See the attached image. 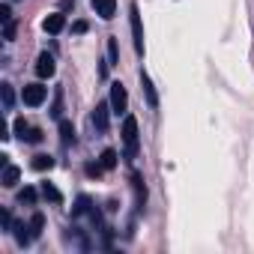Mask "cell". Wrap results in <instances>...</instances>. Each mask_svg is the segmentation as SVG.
<instances>
[{"label": "cell", "instance_id": "1", "mask_svg": "<svg viewBox=\"0 0 254 254\" xmlns=\"http://www.w3.org/2000/svg\"><path fill=\"white\" fill-rule=\"evenodd\" d=\"M123 144H126V159H135L138 150H141V141H138V120L129 114L123 120Z\"/></svg>", "mask_w": 254, "mask_h": 254}, {"label": "cell", "instance_id": "2", "mask_svg": "<svg viewBox=\"0 0 254 254\" xmlns=\"http://www.w3.org/2000/svg\"><path fill=\"white\" fill-rule=\"evenodd\" d=\"M129 21H132V36H135V51L144 54V24H141V9L135 3L129 6Z\"/></svg>", "mask_w": 254, "mask_h": 254}, {"label": "cell", "instance_id": "3", "mask_svg": "<svg viewBox=\"0 0 254 254\" xmlns=\"http://www.w3.org/2000/svg\"><path fill=\"white\" fill-rule=\"evenodd\" d=\"M111 108H114V114H126V108H129V93H126V87L120 81L111 84Z\"/></svg>", "mask_w": 254, "mask_h": 254}, {"label": "cell", "instance_id": "4", "mask_svg": "<svg viewBox=\"0 0 254 254\" xmlns=\"http://www.w3.org/2000/svg\"><path fill=\"white\" fill-rule=\"evenodd\" d=\"M45 96H48V90H45L42 84H27V87H24V105H30V108L42 105Z\"/></svg>", "mask_w": 254, "mask_h": 254}, {"label": "cell", "instance_id": "5", "mask_svg": "<svg viewBox=\"0 0 254 254\" xmlns=\"http://www.w3.org/2000/svg\"><path fill=\"white\" fill-rule=\"evenodd\" d=\"M108 114H111V111H108V105H105V102H99V105H96V111H93V126H96V132H99V135H105V132H108Z\"/></svg>", "mask_w": 254, "mask_h": 254}, {"label": "cell", "instance_id": "6", "mask_svg": "<svg viewBox=\"0 0 254 254\" xmlns=\"http://www.w3.org/2000/svg\"><path fill=\"white\" fill-rule=\"evenodd\" d=\"M57 72V66H54V57L45 51V54H39V60H36V75L39 78H51Z\"/></svg>", "mask_w": 254, "mask_h": 254}, {"label": "cell", "instance_id": "7", "mask_svg": "<svg viewBox=\"0 0 254 254\" xmlns=\"http://www.w3.org/2000/svg\"><path fill=\"white\" fill-rule=\"evenodd\" d=\"M93 9H96V15H102L105 21H111L114 12H117V0H93Z\"/></svg>", "mask_w": 254, "mask_h": 254}, {"label": "cell", "instance_id": "8", "mask_svg": "<svg viewBox=\"0 0 254 254\" xmlns=\"http://www.w3.org/2000/svg\"><path fill=\"white\" fill-rule=\"evenodd\" d=\"M141 90H144V96H147V105H150V108H159V96H156V87H153V81H150L147 72H141Z\"/></svg>", "mask_w": 254, "mask_h": 254}, {"label": "cell", "instance_id": "9", "mask_svg": "<svg viewBox=\"0 0 254 254\" xmlns=\"http://www.w3.org/2000/svg\"><path fill=\"white\" fill-rule=\"evenodd\" d=\"M12 230H15V239H18V245H30V242H33V230H30V224L18 221V224H12Z\"/></svg>", "mask_w": 254, "mask_h": 254}, {"label": "cell", "instance_id": "10", "mask_svg": "<svg viewBox=\"0 0 254 254\" xmlns=\"http://www.w3.org/2000/svg\"><path fill=\"white\" fill-rule=\"evenodd\" d=\"M63 27H66V15L54 12V15H48V18H45V33H60Z\"/></svg>", "mask_w": 254, "mask_h": 254}, {"label": "cell", "instance_id": "11", "mask_svg": "<svg viewBox=\"0 0 254 254\" xmlns=\"http://www.w3.org/2000/svg\"><path fill=\"white\" fill-rule=\"evenodd\" d=\"M132 186H135V197H138V206L144 209V203H147V186H144L141 174H132Z\"/></svg>", "mask_w": 254, "mask_h": 254}, {"label": "cell", "instance_id": "12", "mask_svg": "<svg viewBox=\"0 0 254 254\" xmlns=\"http://www.w3.org/2000/svg\"><path fill=\"white\" fill-rule=\"evenodd\" d=\"M60 141H63V147H72L75 144V129H72L69 120H60Z\"/></svg>", "mask_w": 254, "mask_h": 254}, {"label": "cell", "instance_id": "13", "mask_svg": "<svg viewBox=\"0 0 254 254\" xmlns=\"http://www.w3.org/2000/svg\"><path fill=\"white\" fill-rule=\"evenodd\" d=\"M39 191H42V197H45V200H51V203H63V194L57 191V186L42 183V186H39Z\"/></svg>", "mask_w": 254, "mask_h": 254}, {"label": "cell", "instance_id": "14", "mask_svg": "<svg viewBox=\"0 0 254 254\" xmlns=\"http://www.w3.org/2000/svg\"><path fill=\"white\" fill-rule=\"evenodd\" d=\"M18 177H21V171H18L15 165H6V168H3V186H6V189H15Z\"/></svg>", "mask_w": 254, "mask_h": 254}, {"label": "cell", "instance_id": "15", "mask_svg": "<svg viewBox=\"0 0 254 254\" xmlns=\"http://www.w3.org/2000/svg\"><path fill=\"white\" fill-rule=\"evenodd\" d=\"M90 209H93V200H90L87 194H81V197H78V203H75V209H72V215L78 218V215H87Z\"/></svg>", "mask_w": 254, "mask_h": 254}, {"label": "cell", "instance_id": "16", "mask_svg": "<svg viewBox=\"0 0 254 254\" xmlns=\"http://www.w3.org/2000/svg\"><path fill=\"white\" fill-rule=\"evenodd\" d=\"M0 93H3V108H6V111H12V105H15V93H12V84H0Z\"/></svg>", "mask_w": 254, "mask_h": 254}, {"label": "cell", "instance_id": "17", "mask_svg": "<svg viewBox=\"0 0 254 254\" xmlns=\"http://www.w3.org/2000/svg\"><path fill=\"white\" fill-rule=\"evenodd\" d=\"M102 168L105 171H114L117 168V150H105L102 153Z\"/></svg>", "mask_w": 254, "mask_h": 254}, {"label": "cell", "instance_id": "18", "mask_svg": "<svg viewBox=\"0 0 254 254\" xmlns=\"http://www.w3.org/2000/svg\"><path fill=\"white\" fill-rule=\"evenodd\" d=\"M33 168L36 171H51L54 168V159L51 156H33Z\"/></svg>", "mask_w": 254, "mask_h": 254}, {"label": "cell", "instance_id": "19", "mask_svg": "<svg viewBox=\"0 0 254 254\" xmlns=\"http://www.w3.org/2000/svg\"><path fill=\"white\" fill-rule=\"evenodd\" d=\"M42 227H45V215H42V212H33V218H30V230H33V239L42 233Z\"/></svg>", "mask_w": 254, "mask_h": 254}, {"label": "cell", "instance_id": "20", "mask_svg": "<svg viewBox=\"0 0 254 254\" xmlns=\"http://www.w3.org/2000/svg\"><path fill=\"white\" fill-rule=\"evenodd\" d=\"M60 114H63V90H57V93H54V105H51V117H57V120H60Z\"/></svg>", "mask_w": 254, "mask_h": 254}, {"label": "cell", "instance_id": "21", "mask_svg": "<svg viewBox=\"0 0 254 254\" xmlns=\"http://www.w3.org/2000/svg\"><path fill=\"white\" fill-rule=\"evenodd\" d=\"M108 57H111V63H120V48H117V39H108Z\"/></svg>", "mask_w": 254, "mask_h": 254}, {"label": "cell", "instance_id": "22", "mask_svg": "<svg viewBox=\"0 0 254 254\" xmlns=\"http://www.w3.org/2000/svg\"><path fill=\"white\" fill-rule=\"evenodd\" d=\"M18 200H21V203H36V189H24V191L18 194Z\"/></svg>", "mask_w": 254, "mask_h": 254}, {"label": "cell", "instance_id": "23", "mask_svg": "<svg viewBox=\"0 0 254 254\" xmlns=\"http://www.w3.org/2000/svg\"><path fill=\"white\" fill-rule=\"evenodd\" d=\"M24 141H27V144H39V141H42V132H39V129H27Z\"/></svg>", "mask_w": 254, "mask_h": 254}, {"label": "cell", "instance_id": "24", "mask_svg": "<svg viewBox=\"0 0 254 254\" xmlns=\"http://www.w3.org/2000/svg\"><path fill=\"white\" fill-rule=\"evenodd\" d=\"M15 30H18V24H15V21H6V27H3V39H15Z\"/></svg>", "mask_w": 254, "mask_h": 254}, {"label": "cell", "instance_id": "25", "mask_svg": "<svg viewBox=\"0 0 254 254\" xmlns=\"http://www.w3.org/2000/svg\"><path fill=\"white\" fill-rule=\"evenodd\" d=\"M27 129H30V126H27L24 120H15V135H18L21 141H24V135H27Z\"/></svg>", "mask_w": 254, "mask_h": 254}, {"label": "cell", "instance_id": "26", "mask_svg": "<svg viewBox=\"0 0 254 254\" xmlns=\"http://www.w3.org/2000/svg\"><path fill=\"white\" fill-rule=\"evenodd\" d=\"M0 21H12V12H9V3H3V6H0Z\"/></svg>", "mask_w": 254, "mask_h": 254}, {"label": "cell", "instance_id": "27", "mask_svg": "<svg viewBox=\"0 0 254 254\" xmlns=\"http://www.w3.org/2000/svg\"><path fill=\"white\" fill-rule=\"evenodd\" d=\"M102 171H105V168H102V162H99V165H87V177H99Z\"/></svg>", "mask_w": 254, "mask_h": 254}, {"label": "cell", "instance_id": "28", "mask_svg": "<svg viewBox=\"0 0 254 254\" xmlns=\"http://www.w3.org/2000/svg\"><path fill=\"white\" fill-rule=\"evenodd\" d=\"M3 230H12V215L3 209Z\"/></svg>", "mask_w": 254, "mask_h": 254}, {"label": "cell", "instance_id": "29", "mask_svg": "<svg viewBox=\"0 0 254 254\" xmlns=\"http://www.w3.org/2000/svg\"><path fill=\"white\" fill-rule=\"evenodd\" d=\"M72 30H75V33H87V21H75Z\"/></svg>", "mask_w": 254, "mask_h": 254}]
</instances>
